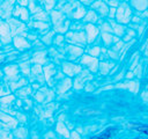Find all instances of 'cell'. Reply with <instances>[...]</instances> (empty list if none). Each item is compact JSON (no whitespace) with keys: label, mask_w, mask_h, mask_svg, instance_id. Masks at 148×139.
I'll return each mask as SVG.
<instances>
[{"label":"cell","mask_w":148,"mask_h":139,"mask_svg":"<svg viewBox=\"0 0 148 139\" xmlns=\"http://www.w3.org/2000/svg\"><path fill=\"white\" fill-rule=\"evenodd\" d=\"M130 126L132 129H134V130L148 136V125H146V124H130Z\"/></svg>","instance_id":"cell-2"},{"label":"cell","mask_w":148,"mask_h":139,"mask_svg":"<svg viewBox=\"0 0 148 139\" xmlns=\"http://www.w3.org/2000/svg\"><path fill=\"white\" fill-rule=\"evenodd\" d=\"M117 131H118L117 127H108L105 131H103L101 133V136L94 137V139H108V138H111L112 136H114L117 133Z\"/></svg>","instance_id":"cell-1"}]
</instances>
